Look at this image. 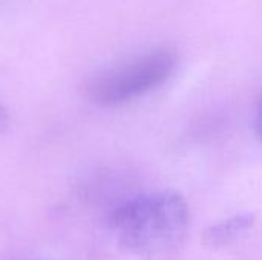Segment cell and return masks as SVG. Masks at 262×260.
<instances>
[{
	"label": "cell",
	"instance_id": "6da1fadb",
	"mask_svg": "<svg viewBox=\"0 0 262 260\" xmlns=\"http://www.w3.org/2000/svg\"><path fill=\"white\" fill-rule=\"evenodd\" d=\"M109 224L121 248L152 259L178 248L190 225L186 199L173 190H158L126 201L117 207Z\"/></svg>",
	"mask_w": 262,
	"mask_h": 260
},
{
	"label": "cell",
	"instance_id": "7a4b0ae2",
	"mask_svg": "<svg viewBox=\"0 0 262 260\" xmlns=\"http://www.w3.org/2000/svg\"><path fill=\"white\" fill-rule=\"evenodd\" d=\"M177 64L178 54L173 48L149 49L92 78L86 86V97L103 107L127 104L164 84Z\"/></svg>",
	"mask_w": 262,
	"mask_h": 260
},
{
	"label": "cell",
	"instance_id": "3957f363",
	"mask_svg": "<svg viewBox=\"0 0 262 260\" xmlns=\"http://www.w3.org/2000/svg\"><path fill=\"white\" fill-rule=\"evenodd\" d=\"M255 225V216L253 215H236L226 221H221L215 225H212L206 234L204 242L209 247H226L235 241H238L241 236H244L252 227Z\"/></svg>",
	"mask_w": 262,
	"mask_h": 260
},
{
	"label": "cell",
	"instance_id": "277c9868",
	"mask_svg": "<svg viewBox=\"0 0 262 260\" xmlns=\"http://www.w3.org/2000/svg\"><path fill=\"white\" fill-rule=\"evenodd\" d=\"M253 129L256 136L262 141V97L258 101L256 110H255V118H253Z\"/></svg>",
	"mask_w": 262,
	"mask_h": 260
},
{
	"label": "cell",
	"instance_id": "5b68a950",
	"mask_svg": "<svg viewBox=\"0 0 262 260\" xmlns=\"http://www.w3.org/2000/svg\"><path fill=\"white\" fill-rule=\"evenodd\" d=\"M5 120H6V115H5V110H2L0 109V126L5 123Z\"/></svg>",
	"mask_w": 262,
	"mask_h": 260
}]
</instances>
